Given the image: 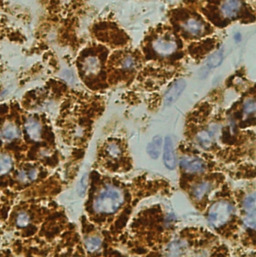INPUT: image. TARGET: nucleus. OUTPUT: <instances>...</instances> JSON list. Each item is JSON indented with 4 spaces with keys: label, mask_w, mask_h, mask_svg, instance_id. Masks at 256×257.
Returning a JSON list of instances; mask_svg holds the SVG:
<instances>
[{
    "label": "nucleus",
    "mask_w": 256,
    "mask_h": 257,
    "mask_svg": "<svg viewBox=\"0 0 256 257\" xmlns=\"http://www.w3.org/2000/svg\"><path fill=\"white\" fill-rule=\"evenodd\" d=\"M125 195L122 189L114 185H106L93 199L92 208L98 214H112L124 204Z\"/></svg>",
    "instance_id": "obj_1"
},
{
    "label": "nucleus",
    "mask_w": 256,
    "mask_h": 257,
    "mask_svg": "<svg viewBox=\"0 0 256 257\" xmlns=\"http://www.w3.org/2000/svg\"><path fill=\"white\" fill-rule=\"evenodd\" d=\"M233 205L230 202L225 200H219L212 204V206L209 208V211L207 214L208 222L215 228L222 227L230 220L232 214H233Z\"/></svg>",
    "instance_id": "obj_2"
},
{
    "label": "nucleus",
    "mask_w": 256,
    "mask_h": 257,
    "mask_svg": "<svg viewBox=\"0 0 256 257\" xmlns=\"http://www.w3.org/2000/svg\"><path fill=\"white\" fill-rule=\"evenodd\" d=\"M102 60L98 55L88 54L80 61V72L85 78H96L102 71Z\"/></svg>",
    "instance_id": "obj_3"
},
{
    "label": "nucleus",
    "mask_w": 256,
    "mask_h": 257,
    "mask_svg": "<svg viewBox=\"0 0 256 257\" xmlns=\"http://www.w3.org/2000/svg\"><path fill=\"white\" fill-rule=\"evenodd\" d=\"M152 47L158 55L166 57L173 54L177 50V42L173 37L162 36L153 41Z\"/></svg>",
    "instance_id": "obj_4"
},
{
    "label": "nucleus",
    "mask_w": 256,
    "mask_h": 257,
    "mask_svg": "<svg viewBox=\"0 0 256 257\" xmlns=\"http://www.w3.org/2000/svg\"><path fill=\"white\" fill-rule=\"evenodd\" d=\"M179 164L183 171L191 174L202 173L206 168L205 162L196 156H183Z\"/></svg>",
    "instance_id": "obj_5"
},
{
    "label": "nucleus",
    "mask_w": 256,
    "mask_h": 257,
    "mask_svg": "<svg viewBox=\"0 0 256 257\" xmlns=\"http://www.w3.org/2000/svg\"><path fill=\"white\" fill-rule=\"evenodd\" d=\"M243 8L241 0H222L219 6V12L224 19L236 18Z\"/></svg>",
    "instance_id": "obj_6"
},
{
    "label": "nucleus",
    "mask_w": 256,
    "mask_h": 257,
    "mask_svg": "<svg viewBox=\"0 0 256 257\" xmlns=\"http://www.w3.org/2000/svg\"><path fill=\"white\" fill-rule=\"evenodd\" d=\"M243 211L244 224L251 229L255 227V195L254 193L248 194L243 200Z\"/></svg>",
    "instance_id": "obj_7"
},
{
    "label": "nucleus",
    "mask_w": 256,
    "mask_h": 257,
    "mask_svg": "<svg viewBox=\"0 0 256 257\" xmlns=\"http://www.w3.org/2000/svg\"><path fill=\"white\" fill-rule=\"evenodd\" d=\"M182 27L185 32H187L193 37H199L205 33L204 23L195 17H189L188 19H186Z\"/></svg>",
    "instance_id": "obj_8"
},
{
    "label": "nucleus",
    "mask_w": 256,
    "mask_h": 257,
    "mask_svg": "<svg viewBox=\"0 0 256 257\" xmlns=\"http://www.w3.org/2000/svg\"><path fill=\"white\" fill-rule=\"evenodd\" d=\"M186 86V82L183 79H179L175 81L170 88L167 90L164 96V104L165 106H170L173 104L181 95V93L184 91Z\"/></svg>",
    "instance_id": "obj_9"
},
{
    "label": "nucleus",
    "mask_w": 256,
    "mask_h": 257,
    "mask_svg": "<svg viewBox=\"0 0 256 257\" xmlns=\"http://www.w3.org/2000/svg\"><path fill=\"white\" fill-rule=\"evenodd\" d=\"M163 161L168 169H174L176 166V159L173 150V143L170 136H166L163 148Z\"/></svg>",
    "instance_id": "obj_10"
},
{
    "label": "nucleus",
    "mask_w": 256,
    "mask_h": 257,
    "mask_svg": "<svg viewBox=\"0 0 256 257\" xmlns=\"http://www.w3.org/2000/svg\"><path fill=\"white\" fill-rule=\"evenodd\" d=\"M24 128H25V132L27 136L29 137V139L33 140V141H38V140L41 139L42 127H41L40 122L36 120L35 118H32V117L28 118L25 121Z\"/></svg>",
    "instance_id": "obj_11"
},
{
    "label": "nucleus",
    "mask_w": 256,
    "mask_h": 257,
    "mask_svg": "<svg viewBox=\"0 0 256 257\" xmlns=\"http://www.w3.org/2000/svg\"><path fill=\"white\" fill-rule=\"evenodd\" d=\"M20 136V130L18 126L12 122L5 123L0 129V139L4 142H10Z\"/></svg>",
    "instance_id": "obj_12"
},
{
    "label": "nucleus",
    "mask_w": 256,
    "mask_h": 257,
    "mask_svg": "<svg viewBox=\"0 0 256 257\" xmlns=\"http://www.w3.org/2000/svg\"><path fill=\"white\" fill-rule=\"evenodd\" d=\"M38 176V169L35 167H30L26 169H21L17 172L16 179L22 184H26L34 181Z\"/></svg>",
    "instance_id": "obj_13"
},
{
    "label": "nucleus",
    "mask_w": 256,
    "mask_h": 257,
    "mask_svg": "<svg viewBox=\"0 0 256 257\" xmlns=\"http://www.w3.org/2000/svg\"><path fill=\"white\" fill-rule=\"evenodd\" d=\"M196 141L203 149H209L213 144V134L209 130H201L196 135Z\"/></svg>",
    "instance_id": "obj_14"
},
{
    "label": "nucleus",
    "mask_w": 256,
    "mask_h": 257,
    "mask_svg": "<svg viewBox=\"0 0 256 257\" xmlns=\"http://www.w3.org/2000/svg\"><path fill=\"white\" fill-rule=\"evenodd\" d=\"M211 189H212V184L210 182L202 181L194 186L192 189V194L197 200H201L206 196V194L210 192Z\"/></svg>",
    "instance_id": "obj_15"
},
{
    "label": "nucleus",
    "mask_w": 256,
    "mask_h": 257,
    "mask_svg": "<svg viewBox=\"0 0 256 257\" xmlns=\"http://www.w3.org/2000/svg\"><path fill=\"white\" fill-rule=\"evenodd\" d=\"M84 246L86 250L90 253H94L97 252L101 249L102 247V240L99 236H89L85 239L84 241Z\"/></svg>",
    "instance_id": "obj_16"
},
{
    "label": "nucleus",
    "mask_w": 256,
    "mask_h": 257,
    "mask_svg": "<svg viewBox=\"0 0 256 257\" xmlns=\"http://www.w3.org/2000/svg\"><path fill=\"white\" fill-rule=\"evenodd\" d=\"M13 166V160L10 155L0 152V176L7 174Z\"/></svg>",
    "instance_id": "obj_17"
},
{
    "label": "nucleus",
    "mask_w": 256,
    "mask_h": 257,
    "mask_svg": "<svg viewBox=\"0 0 256 257\" xmlns=\"http://www.w3.org/2000/svg\"><path fill=\"white\" fill-rule=\"evenodd\" d=\"M161 146H162V138L160 136H155L147 146V152L151 158L153 159L158 158V156L160 155Z\"/></svg>",
    "instance_id": "obj_18"
},
{
    "label": "nucleus",
    "mask_w": 256,
    "mask_h": 257,
    "mask_svg": "<svg viewBox=\"0 0 256 257\" xmlns=\"http://www.w3.org/2000/svg\"><path fill=\"white\" fill-rule=\"evenodd\" d=\"M223 58H224V50L218 49L207 58V66L209 68H216L222 63Z\"/></svg>",
    "instance_id": "obj_19"
},
{
    "label": "nucleus",
    "mask_w": 256,
    "mask_h": 257,
    "mask_svg": "<svg viewBox=\"0 0 256 257\" xmlns=\"http://www.w3.org/2000/svg\"><path fill=\"white\" fill-rule=\"evenodd\" d=\"M120 66L123 71H132L136 67V60L132 55H126L121 59Z\"/></svg>",
    "instance_id": "obj_20"
},
{
    "label": "nucleus",
    "mask_w": 256,
    "mask_h": 257,
    "mask_svg": "<svg viewBox=\"0 0 256 257\" xmlns=\"http://www.w3.org/2000/svg\"><path fill=\"white\" fill-rule=\"evenodd\" d=\"M30 215L25 211H20L17 213L15 222L18 227H26L30 224Z\"/></svg>",
    "instance_id": "obj_21"
},
{
    "label": "nucleus",
    "mask_w": 256,
    "mask_h": 257,
    "mask_svg": "<svg viewBox=\"0 0 256 257\" xmlns=\"http://www.w3.org/2000/svg\"><path fill=\"white\" fill-rule=\"evenodd\" d=\"M106 153L112 158H117L121 154V148L116 142H110L106 145Z\"/></svg>",
    "instance_id": "obj_22"
},
{
    "label": "nucleus",
    "mask_w": 256,
    "mask_h": 257,
    "mask_svg": "<svg viewBox=\"0 0 256 257\" xmlns=\"http://www.w3.org/2000/svg\"><path fill=\"white\" fill-rule=\"evenodd\" d=\"M255 101L253 98H248L243 104V114L245 117H250L255 113Z\"/></svg>",
    "instance_id": "obj_23"
},
{
    "label": "nucleus",
    "mask_w": 256,
    "mask_h": 257,
    "mask_svg": "<svg viewBox=\"0 0 256 257\" xmlns=\"http://www.w3.org/2000/svg\"><path fill=\"white\" fill-rule=\"evenodd\" d=\"M85 188H86V175H84L83 178H82L81 181H80V190H79V193H80V194H83L84 191H85Z\"/></svg>",
    "instance_id": "obj_24"
}]
</instances>
